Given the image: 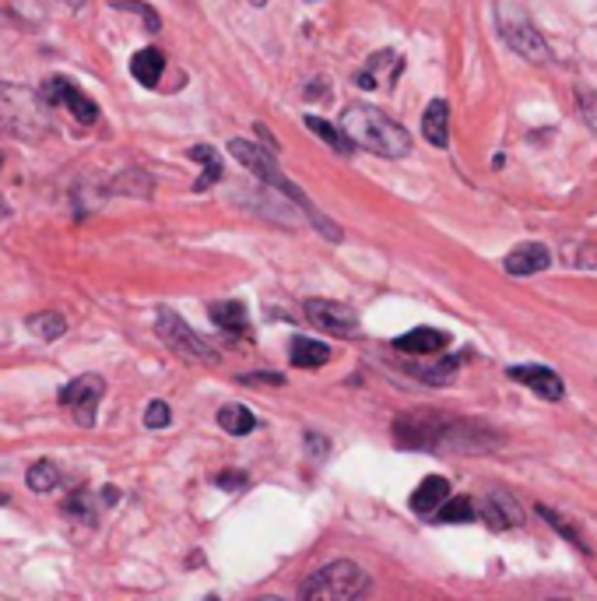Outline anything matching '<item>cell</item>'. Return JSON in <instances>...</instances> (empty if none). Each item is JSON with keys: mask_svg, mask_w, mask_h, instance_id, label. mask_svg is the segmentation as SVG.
<instances>
[{"mask_svg": "<svg viewBox=\"0 0 597 601\" xmlns=\"http://www.w3.org/2000/svg\"><path fill=\"white\" fill-rule=\"evenodd\" d=\"M394 443L405 450H485L496 440L478 426L440 412H408L394 423Z\"/></svg>", "mask_w": 597, "mask_h": 601, "instance_id": "obj_1", "label": "cell"}, {"mask_svg": "<svg viewBox=\"0 0 597 601\" xmlns=\"http://www.w3.org/2000/svg\"><path fill=\"white\" fill-rule=\"evenodd\" d=\"M229 155H232L239 165H246V170H250L253 176H257L261 184H267L271 190H278L285 201H292V204L298 208V212H303V215L313 222V229H317L323 239H331V243H341V229H338V225L320 212L317 204H313V201L306 198L303 190H298V187L292 184V179H289L285 173L278 170V162H275V152H271V148H261V145L246 141V138H232V141H229Z\"/></svg>", "mask_w": 597, "mask_h": 601, "instance_id": "obj_2", "label": "cell"}, {"mask_svg": "<svg viewBox=\"0 0 597 601\" xmlns=\"http://www.w3.org/2000/svg\"><path fill=\"white\" fill-rule=\"evenodd\" d=\"M341 130L348 134L355 148H366L372 155L383 159H405L411 152V134L380 113L377 107H366V102H352V107L341 113Z\"/></svg>", "mask_w": 597, "mask_h": 601, "instance_id": "obj_3", "label": "cell"}, {"mask_svg": "<svg viewBox=\"0 0 597 601\" xmlns=\"http://www.w3.org/2000/svg\"><path fill=\"white\" fill-rule=\"evenodd\" d=\"M369 591V574L352 560H334L298 584L303 601H352Z\"/></svg>", "mask_w": 597, "mask_h": 601, "instance_id": "obj_4", "label": "cell"}, {"mask_svg": "<svg viewBox=\"0 0 597 601\" xmlns=\"http://www.w3.org/2000/svg\"><path fill=\"white\" fill-rule=\"evenodd\" d=\"M39 138L47 134V110L39 92L0 82V138Z\"/></svg>", "mask_w": 597, "mask_h": 601, "instance_id": "obj_5", "label": "cell"}, {"mask_svg": "<svg viewBox=\"0 0 597 601\" xmlns=\"http://www.w3.org/2000/svg\"><path fill=\"white\" fill-rule=\"evenodd\" d=\"M155 335L169 345V349L187 359V363H201V366H215L218 363V349L212 341H204L198 330H193L179 313L173 310H158V321H155Z\"/></svg>", "mask_w": 597, "mask_h": 601, "instance_id": "obj_6", "label": "cell"}, {"mask_svg": "<svg viewBox=\"0 0 597 601\" xmlns=\"http://www.w3.org/2000/svg\"><path fill=\"white\" fill-rule=\"evenodd\" d=\"M499 33H503L506 42H510V50L520 53L524 60H534V64H545V60H548L545 39H542V33H537L534 22L528 18L524 11L503 8L499 11Z\"/></svg>", "mask_w": 597, "mask_h": 601, "instance_id": "obj_7", "label": "cell"}, {"mask_svg": "<svg viewBox=\"0 0 597 601\" xmlns=\"http://www.w3.org/2000/svg\"><path fill=\"white\" fill-rule=\"evenodd\" d=\"M102 395H106V384H102V377H92V373H88V377H78L67 387H60V404L74 412V423H78L81 429H92Z\"/></svg>", "mask_w": 597, "mask_h": 601, "instance_id": "obj_8", "label": "cell"}, {"mask_svg": "<svg viewBox=\"0 0 597 601\" xmlns=\"http://www.w3.org/2000/svg\"><path fill=\"white\" fill-rule=\"evenodd\" d=\"M306 317L313 321V327H320L334 338H355L358 335L355 310L345 306V303H338V299H309Z\"/></svg>", "mask_w": 597, "mask_h": 601, "instance_id": "obj_9", "label": "cell"}, {"mask_svg": "<svg viewBox=\"0 0 597 601\" xmlns=\"http://www.w3.org/2000/svg\"><path fill=\"white\" fill-rule=\"evenodd\" d=\"M401 71H405V60H401L394 50H380L366 60V67L355 74V85L366 88V92H391L397 85Z\"/></svg>", "mask_w": 597, "mask_h": 601, "instance_id": "obj_10", "label": "cell"}, {"mask_svg": "<svg viewBox=\"0 0 597 601\" xmlns=\"http://www.w3.org/2000/svg\"><path fill=\"white\" fill-rule=\"evenodd\" d=\"M39 96H47V102H64V107L74 113V120H78V124H96V120H99V107H96V102L88 99L74 82H67V78H50L47 85H42Z\"/></svg>", "mask_w": 597, "mask_h": 601, "instance_id": "obj_11", "label": "cell"}, {"mask_svg": "<svg viewBox=\"0 0 597 601\" xmlns=\"http://www.w3.org/2000/svg\"><path fill=\"white\" fill-rule=\"evenodd\" d=\"M503 267H506V275H513V278L537 275V272H545V267H551V250L545 243H520L506 253Z\"/></svg>", "mask_w": 597, "mask_h": 601, "instance_id": "obj_12", "label": "cell"}, {"mask_svg": "<svg viewBox=\"0 0 597 601\" xmlns=\"http://www.w3.org/2000/svg\"><path fill=\"white\" fill-rule=\"evenodd\" d=\"M510 377L517 384H524L531 387L537 398H545V401H562L566 395V387L559 380V373L556 370H548V366H513L510 370Z\"/></svg>", "mask_w": 597, "mask_h": 601, "instance_id": "obj_13", "label": "cell"}, {"mask_svg": "<svg viewBox=\"0 0 597 601\" xmlns=\"http://www.w3.org/2000/svg\"><path fill=\"white\" fill-rule=\"evenodd\" d=\"M482 517L488 528L496 531H506V528H517L524 514H520V506L513 503V496H506L503 489H492L485 500H482Z\"/></svg>", "mask_w": 597, "mask_h": 601, "instance_id": "obj_14", "label": "cell"}, {"mask_svg": "<svg viewBox=\"0 0 597 601\" xmlns=\"http://www.w3.org/2000/svg\"><path fill=\"white\" fill-rule=\"evenodd\" d=\"M446 345H450V335H443L436 327H415L408 335L394 338V349L405 355H440Z\"/></svg>", "mask_w": 597, "mask_h": 601, "instance_id": "obj_15", "label": "cell"}, {"mask_svg": "<svg viewBox=\"0 0 597 601\" xmlns=\"http://www.w3.org/2000/svg\"><path fill=\"white\" fill-rule=\"evenodd\" d=\"M422 134L429 145L436 148H446L450 145V107H446V99H432L425 113H422Z\"/></svg>", "mask_w": 597, "mask_h": 601, "instance_id": "obj_16", "label": "cell"}, {"mask_svg": "<svg viewBox=\"0 0 597 601\" xmlns=\"http://www.w3.org/2000/svg\"><path fill=\"white\" fill-rule=\"evenodd\" d=\"M446 496H450V483H446L443 475H429V478H422V486L411 492V510L429 517V514H436V506L446 500Z\"/></svg>", "mask_w": 597, "mask_h": 601, "instance_id": "obj_17", "label": "cell"}, {"mask_svg": "<svg viewBox=\"0 0 597 601\" xmlns=\"http://www.w3.org/2000/svg\"><path fill=\"white\" fill-rule=\"evenodd\" d=\"M289 359L295 370H317V366H327L331 363V345L323 341H313V338H292V349H289Z\"/></svg>", "mask_w": 597, "mask_h": 601, "instance_id": "obj_18", "label": "cell"}, {"mask_svg": "<svg viewBox=\"0 0 597 601\" xmlns=\"http://www.w3.org/2000/svg\"><path fill=\"white\" fill-rule=\"evenodd\" d=\"M162 71H166V57H162V50H155V47L138 50V53H134V60H130L134 82L144 85V88H155L162 82Z\"/></svg>", "mask_w": 597, "mask_h": 601, "instance_id": "obj_19", "label": "cell"}, {"mask_svg": "<svg viewBox=\"0 0 597 601\" xmlns=\"http://www.w3.org/2000/svg\"><path fill=\"white\" fill-rule=\"evenodd\" d=\"M190 159L204 165L201 179L193 184V190H198V193H201V190H212V187L218 184V179H221V173H226V165H221V155L215 152L212 145H193V148H190Z\"/></svg>", "mask_w": 597, "mask_h": 601, "instance_id": "obj_20", "label": "cell"}, {"mask_svg": "<svg viewBox=\"0 0 597 601\" xmlns=\"http://www.w3.org/2000/svg\"><path fill=\"white\" fill-rule=\"evenodd\" d=\"M207 313H212V321L229 330V335H239V330L250 327V317H246V306L239 303V299H229V303H212L207 306Z\"/></svg>", "mask_w": 597, "mask_h": 601, "instance_id": "obj_21", "label": "cell"}, {"mask_svg": "<svg viewBox=\"0 0 597 601\" xmlns=\"http://www.w3.org/2000/svg\"><path fill=\"white\" fill-rule=\"evenodd\" d=\"M303 124H306V127H309L313 134H317V138H323L327 145H331L334 152H341V155H352V152H355L352 138H348V134L341 130V127H334L331 120H323V116H306Z\"/></svg>", "mask_w": 597, "mask_h": 601, "instance_id": "obj_22", "label": "cell"}, {"mask_svg": "<svg viewBox=\"0 0 597 601\" xmlns=\"http://www.w3.org/2000/svg\"><path fill=\"white\" fill-rule=\"evenodd\" d=\"M218 426L232 433V437H246V433H253V426H257V415L243 409V404H226V409L218 412Z\"/></svg>", "mask_w": 597, "mask_h": 601, "instance_id": "obj_23", "label": "cell"}, {"mask_svg": "<svg viewBox=\"0 0 597 601\" xmlns=\"http://www.w3.org/2000/svg\"><path fill=\"white\" fill-rule=\"evenodd\" d=\"M436 521L468 524V521H474V503L468 500V496H446V500L436 506Z\"/></svg>", "mask_w": 597, "mask_h": 601, "instance_id": "obj_24", "label": "cell"}, {"mask_svg": "<svg viewBox=\"0 0 597 601\" xmlns=\"http://www.w3.org/2000/svg\"><path fill=\"white\" fill-rule=\"evenodd\" d=\"M28 330H33V335L42 338V341H56L67 330V321H64V313L47 310V313H36V317H28Z\"/></svg>", "mask_w": 597, "mask_h": 601, "instance_id": "obj_25", "label": "cell"}, {"mask_svg": "<svg viewBox=\"0 0 597 601\" xmlns=\"http://www.w3.org/2000/svg\"><path fill=\"white\" fill-rule=\"evenodd\" d=\"M25 483H28V489L33 492H50V489H56V483H60V468L53 461H36L33 468L25 472Z\"/></svg>", "mask_w": 597, "mask_h": 601, "instance_id": "obj_26", "label": "cell"}, {"mask_svg": "<svg viewBox=\"0 0 597 601\" xmlns=\"http://www.w3.org/2000/svg\"><path fill=\"white\" fill-rule=\"evenodd\" d=\"M169 423H173V409H169L166 401L155 398V401L144 409V426H148V429H166Z\"/></svg>", "mask_w": 597, "mask_h": 601, "instance_id": "obj_27", "label": "cell"}, {"mask_svg": "<svg viewBox=\"0 0 597 601\" xmlns=\"http://www.w3.org/2000/svg\"><path fill=\"white\" fill-rule=\"evenodd\" d=\"M576 110L590 124V130H597V92H590V88H576Z\"/></svg>", "mask_w": 597, "mask_h": 601, "instance_id": "obj_28", "label": "cell"}, {"mask_svg": "<svg viewBox=\"0 0 597 601\" xmlns=\"http://www.w3.org/2000/svg\"><path fill=\"white\" fill-rule=\"evenodd\" d=\"M537 514H542V517H545V521L551 524V528H559V531H562L566 538H570L573 546H580V535H576V531L570 528V524H566V521H562V517L556 514V510H548V506H537Z\"/></svg>", "mask_w": 597, "mask_h": 601, "instance_id": "obj_29", "label": "cell"}, {"mask_svg": "<svg viewBox=\"0 0 597 601\" xmlns=\"http://www.w3.org/2000/svg\"><path fill=\"white\" fill-rule=\"evenodd\" d=\"M116 11H134V14H141V18L148 22V28H152V33H158V14L152 11V8H148V4H113Z\"/></svg>", "mask_w": 597, "mask_h": 601, "instance_id": "obj_30", "label": "cell"}, {"mask_svg": "<svg viewBox=\"0 0 597 601\" xmlns=\"http://www.w3.org/2000/svg\"><path fill=\"white\" fill-rule=\"evenodd\" d=\"M246 483H250L246 472H218L215 475V486L218 489H243Z\"/></svg>", "mask_w": 597, "mask_h": 601, "instance_id": "obj_31", "label": "cell"}, {"mask_svg": "<svg viewBox=\"0 0 597 601\" xmlns=\"http://www.w3.org/2000/svg\"><path fill=\"white\" fill-rule=\"evenodd\" d=\"M243 384H271V387H281L285 377L281 373H271V370H261V373H243Z\"/></svg>", "mask_w": 597, "mask_h": 601, "instance_id": "obj_32", "label": "cell"}, {"mask_svg": "<svg viewBox=\"0 0 597 601\" xmlns=\"http://www.w3.org/2000/svg\"><path fill=\"white\" fill-rule=\"evenodd\" d=\"M64 4H71V8H85V0H64Z\"/></svg>", "mask_w": 597, "mask_h": 601, "instance_id": "obj_33", "label": "cell"}, {"mask_svg": "<svg viewBox=\"0 0 597 601\" xmlns=\"http://www.w3.org/2000/svg\"><path fill=\"white\" fill-rule=\"evenodd\" d=\"M0 506H8V492H0Z\"/></svg>", "mask_w": 597, "mask_h": 601, "instance_id": "obj_34", "label": "cell"}, {"mask_svg": "<svg viewBox=\"0 0 597 601\" xmlns=\"http://www.w3.org/2000/svg\"><path fill=\"white\" fill-rule=\"evenodd\" d=\"M250 4H257V8H261V4H267V0H250Z\"/></svg>", "mask_w": 597, "mask_h": 601, "instance_id": "obj_35", "label": "cell"}, {"mask_svg": "<svg viewBox=\"0 0 597 601\" xmlns=\"http://www.w3.org/2000/svg\"><path fill=\"white\" fill-rule=\"evenodd\" d=\"M0 162H4V159H0Z\"/></svg>", "mask_w": 597, "mask_h": 601, "instance_id": "obj_36", "label": "cell"}]
</instances>
